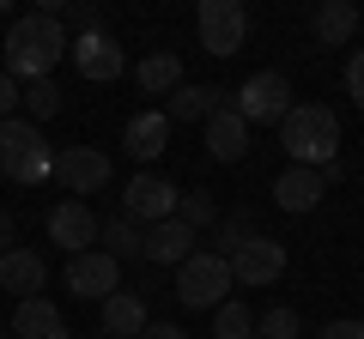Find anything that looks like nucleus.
Listing matches in <instances>:
<instances>
[{
    "label": "nucleus",
    "instance_id": "obj_31",
    "mask_svg": "<svg viewBox=\"0 0 364 339\" xmlns=\"http://www.w3.org/2000/svg\"><path fill=\"white\" fill-rule=\"evenodd\" d=\"M316 339H364V321H328Z\"/></svg>",
    "mask_w": 364,
    "mask_h": 339
},
{
    "label": "nucleus",
    "instance_id": "obj_4",
    "mask_svg": "<svg viewBox=\"0 0 364 339\" xmlns=\"http://www.w3.org/2000/svg\"><path fill=\"white\" fill-rule=\"evenodd\" d=\"M231 291H237L231 285V261L213 255V248H195V255L176 267V303L182 309H219Z\"/></svg>",
    "mask_w": 364,
    "mask_h": 339
},
{
    "label": "nucleus",
    "instance_id": "obj_6",
    "mask_svg": "<svg viewBox=\"0 0 364 339\" xmlns=\"http://www.w3.org/2000/svg\"><path fill=\"white\" fill-rule=\"evenodd\" d=\"M195 30H200V49H207V55L231 61V55L249 43V6H243V0H200Z\"/></svg>",
    "mask_w": 364,
    "mask_h": 339
},
{
    "label": "nucleus",
    "instance_id": "obj_5",
    "mask_svg": "<svg viewBox=\"0 0 364 339\" xmlns=\"http://www.w3.org/2000/svg\"><path fill=\"white\" fill-rule=\"evenodd\" d=\"M231 109L249 121V128H279V121L291 116V79L286 73H249L243 85H237V97H231Z\"/></svg>",
    "mask_w": 364,
    "mask_h": 339
},
{
    "label": "nucleus",
    "instance_id": "obj_11",
    "mask_svg": "<svg viewBox=\"0 0 364 339\" xmlns=\"http://www.w3.org/2000/svg\"><path fill=\"white\" fill-rule=\"evenodd\" d=\"M273 279H286V243H273V236L255 230V236L231 255V285L261 291V285H273Z\"/></svg>",
    "mask_w": 364,
    "mask_h": 339
},
{
    "label": "nucleus",
    "instance_id": "obj_25",
    "mask_svg": "<svg viewBox=\"0 0 364 339\" xmlns=\"http://www.w3.org/2000/svg\"><path fill=\"white\" fill-rule=\"evenodd\" d=\"M18 104H25V121H49V116H61V85L31 79V85H18Z\"/></svg>",
    "mask_w": 364,
    "mask_h": 339
},
{
    "label": "nucleus",
    "instance_id": "obj_14",
    "mask_svg": "<svg viewBox=\"0 0 364 339\" xmlns=\"http://www.w3.org/2000/svg\"><path fill=\"white\" fill-rule=\"evenodd\" d=\"M49 243H61L67 255H85V248L97 243V212H91L85 200H61V206L49 212Z\"/></svg>",
    "mask_w": 364,
    "mask_h": 339
},
{
    "label": "nucleus",
    "instance_id": "obj_13",
    "mask_svg": "<svg viewBox=\"0 0 364 339\" xmlns=\"http://www.w3.org/2000/svg\"><path fill=\"white\" fill-rule=\"evenodd\" d=\"M170 145V116L164 109H140V116H128V128H122V152L134 157V164H158Z\"/></svg>",
    "mask_w": 364,
    "mask_h": 339
},
{
    "label": "nucleus",
    "instance_id": "obj_30",
    "mask_svg": "<svg viewBox=\"0 0 364 339\" xmlns=\"http://www.w3.org/2000/svg\"><path fill=\"white\" fill-rule=\"evenodd\" d=\"M340 79H346V97H352V109H364V49L346 61V73H340Z\"/></svg>",
    "mask_w": 364,
    "mask_h": 339
},
{
    "label": "nucleus",
    "instance_id": "obj_22",
    "mask_svg": "<svg viewBox=\"0 0 364 339\" xmlns=\"http://www.w3.org/2000/svg\"><path fill=\"white\" fill-rule=\"evenodd\" d=\"M97 243H104L109 261H140V255H146V230L134 218H122V212H116V218H97Z\"/></svg>",
    "mask_w": 364,
    "mask_h": 339
},
{
    "label": "nucleus",
    "instance_id": "obj_19",
    "mask_svg": "<svg viewBox=\"0 0 364 339\" xmlns=\"http://www.w3.org/2000/svg\"><path fill=\"white\" fill-rule=\"evenodd\" d=\"M352 30H358V6H352V0H322L316 18H310V37L322 43V49H346Z\"/></svg>",
    "mask_w": 364,
    "mask_h": 339
},
{
    "label": "nucleus",
    "instance_id": "obj_27",
    "mask_svg": "<svg viewBox=\"0 0 364 339\" xmlns=\"http://www.w3.org/2000/svg\"><path fill=\"white\" fill-rule=\"evenodd\" d=\"M249 236H255V224H249V212H225L219 224H213V255H225V261H231L237 248L249 243Z\"/></svg>",
    "mask_w": 364,
    "mask_h": 339
},
{
    "label": "nucleus",
    "instance_id": "obj_9",
    "mask_svg": "<svg viewBox=\"0 0 364 339\" xmlns=\"http://www.w3.org/2000/svg\"><path fill=\"white\" fill-rule=\"evenodd\" d=\"M55 182L67 188V194H104L109 188V152L104 145H61L55 152Z\"/></svg>",
    "mask_w": 364,
    "mask_h": 339
},
{
    "label": "nucleus",
    "instance_id": "obj_3",
    "mask_svg": "<svg viewBox=\"0 0 364 339\" xmlns=\"http://www.w3.org/2000/svg\"><path fill=\"white\" fill-rule=\"evenodd\" d=\"M0 176L18 188H37L55 176V145L43 140L37 121L13 116V121H0Z\"/></svg>",
    "mask_w": 364,
    "mask_h": 339
},
{
    "label": "nucleus",
    "instance_id": "obj_36",
    "mask_svg": "<svg viewBox=\"0 0 364 339\" xmlns=\"http://www.w3.org/2000/svg\"><path fill=\"white\" fill-rule=\"evenodd\" d=\"M97 339H109V333H97Z\"/></svg>",
    "mask_w": 364,
    "mask_h": 339
},
{
    "label": "nucleus",
    "instance_id": "obj_7",
    "mask_svg": "<svg viewBox=\"0 0 364 339\" xmlns=\"http://www.w3.org/2000/svg\"><path fill=\"white\" fill-rule=\"evenodd\" d=\"M176 194H182V188L170 182V176L140 170V176H128V188H122V218H134L140 230H152V224L176 218Z\"/></svg>",
    "mask_w": 364,
    "mask_h": 339
},
{
    "label": "nucleus",
    "instance_id": "obj_12",
    "mask_svg": "<svg viewBox=\"0 0 364 339\" xmlns=\"http://www.w3.org/2000/svg\"><path fill=\"white\" fill-rule=\"evenodd\" d=\"M328 188H334V182H328L322 170H298V164H286L279 176H273V206H279V212H316Z\"/></svg>",
    "mask_w": 364,
    "mask_h": 339
},
{
    "label": "nucleus",
    "instance_id": "obj_15",
    "mask_svg": "<svg viewBox=\"0 0 364 339\" xmlns=\"http://www.w3.org/2000/svg\"><path fill=\"white\" fill-rule=\"evenodd\" d=\"M43 285H49V261L37 248H6L0 255V291H18V303H25V297H43Z\"/></svg>",
    "mask_w": 364,
    "mask_h": 339
},
{
    "label": "nucleus",
    "instance_id": "obj_34",
    "mask_svg": "<svg viewBox=\"0 0 364 339\" xmlns=\"http://www.w3.org/2000/svg\"><path fill=\"white\" fill-rule=\"evenodd\" d=\"M6 248H18V218L13 212H0V255H6Z\"/></svg>",
    "mask_w": 364,
    "mask_h": 339
},
{
    "label": "nucleus",
    "instance_id": "obj_23",
    "mask_svg": "<svg viewBox=\"0 0 364 339\" xmlns=\"http://www.w3.org/2000/svg\"><path fill=\"white\" fill-rule=\"evenodd\" d=\"M134 79H140V91H146V97H170V91L182 85V61H176L170 49H152L140 67H134Z\"/></svg>",
    "mask_w": 364,
    "mask_h": 339
},
{
    "label": "nucleus",
    "instance_id": "obj_1",
    "mask_svg": "<svg viewBox=\"0 0 364 339\" xmlns=\"http://www.w3.org/2000/svg\"><path fill=\"white\" fill-rule=\"evenodd\" d=\"M67 25L49 13H18L13 30H6V43H0V55H6V67L0 73L13 79V85H31V79H49L55 61L67 55Z\"/></svg>",
    "mask_w": 364,
    "mask_h": 339
},
{
    "label": "nucleus",
    "instance_id": "obj_18",
    "mask_svg": "<svg viewBox=\"0 0 364 339\" xmlns=\"http://www.w3.org/2000/svg\"><path fill=\"white\" fill-rule=\"evenodd\" d=\"M97 309H104V333H109V339H140L146 321H152L140 291H116V297H104Z\"/></svg>",
    "mask_w": 364,
    "mask_h": 339
},
{
    "label": "nucleus",
    "instance_id": "obj_26",
    "mask_svg": "<svg viewBox=\"0 0 364 339\" xmlns=\"http://www.w3.org/2000/svg\"><path fill=\"white\" fill-rule=\"evenodd\" d=\"M176 218L200 236V230H213V224H219V200L200 194V188H182V194H176Z\"/></svg>",
    "mask_w": 364,
    "mask_h": 339
},
{
    "label": "nucleus",
    "instance_id": "obj_8",
    "mask_svg": "<svg viewBox=\"0 0 364 339\" xmlns=\"http://www.w3.org/2000/svg\"><path fill=\"white\" fill-rule=\"evenodd\" d=\"M67 61H73L79 79H91V85H116L122 73H128V55H122V43L109 37V30H85V37L67 43Z\"/></svg>",
    "mask_w": 364,
    "mask_h": 339
},
{
    "label": "nucleus",
    "instance_id": "obj_29",
    "mask_svg": "<svg viewBox=\"0 0 364 339\" xmlns=\"http://www.w3.org/2000/svg\"><path fill=\"white\" fill-rule=\"evenodd\" d=\"M61 25H73L79 37H85V30H104V13H97V6H85V0H79V6H61Z\"/></svg>",
    "mask_w": 364,
    "mask_h": 339
},
{
    "label": "nucleus",
    "instance_id": "obj_17",
    "mask_svg": "<svg viewBox=\"0 0 364 339\" xmlns=\"http://www.w3.org/2000/svg\"><path fill=\"white\" fill-rule=\"evenodd\" d=\"M188 255H195V230H188L182 218H164V224L146 230V261L152 267H182Z\"/></svg>",
    "mask_w": 364,
    "mask_h": 339
},
{
    "label": "nucleus",
    "instance_id": "obj_32",
    "mask_svg": "<svg viewBox=\"0 0 364 339\" xmlns=\"http://www.w3.org/2000/svg\"><path fill=\"white\" fill-rule=\"evenodd\" d=\"M13 109H18V85L0 73V121H13Z\"/></svg>",
    "mask_w": 364,
    "mask_h": 339
},
{
    "label": "nucleus",
    "instance_id": "obj_10",
    "mask_svg": "<svg viewBox=\"0 0 364 339\" xmlns=\"http://www.w3.org/2000/svg\"><path fill=\"white\" fill-rule=\"evenodd\" d=\"M67 291L79 303H104L122 291V261H109L104 248H85V255H67Z\"/></svg>",
    "mask_w": 364,
    "mask_h": 339
},
{
    "label": "nucleus",
    "instance_id": "obj_35",
    "mask_svg": "<svg viewBox=\"0 0 364 339\" xmlns=\"http://www.w3.org/2000/svg\"><path fill=\"white\" fill-rule=\"evenodd\" d=\"M0 339H6V327H0Z\"/></svg>",
    "mask_w": 364,
    "mask_h": 339
},
{
    "label": "nucleus",
    "instance_id": "obj_21",
    "mask_svg": "<svg viewBox=\"0 0 364 339\" xmlns=\"http://www.w3.org/2000/svg\"><path fill=\"white\" fill-rule=\"evenodd\" d=\"M213 109H225V91H219V85H188V79H182L176 91H170L164 116H170V121H207Z\"/></svg>",
    "mask_w": 364,
    "mask_h": 339
},
{
    "label": "nucleus",
    "instance_id": "obj_33",
    "mask_svg": "<svg viewBox=\"0 0 364 339\" xmlns=\"http://www.w3.org/2000/svg\"><path fill=\"white\" fill-rule=\"evenodd\" d=\"M140 339H188V333H182L176 321H146V333H140Z\"/></svg>",
    "mask_w": 364,
    "mask_h": 339
},
{
    "label": "nucleus",
    "instance_id": "obj_16",
    "mask_svg": "<svg viewBox=\"0 0 364 339\" xmlns=\"http://www.w3.org/2000/svg\"><path fill=\"white\" fill-rule=\"evenodd\" d=\"M200 133H207V152L219 157V164H237V157L249 152V133H255V128H249V121L225 104V109H213V116L200 121Z\"/></svg>",
    "mask_w": 364,
    "mask_h": 339
},
{
    "label": "nucleus",
    "instance_id": "obj_28",
    "mask_svg": "<svg viewBox=\"0 0 364 339\" xmlns=\"http://www.w3.org/2000/svg\"><path fill=\"white\" fill-rule=\"evenodd\" d=\"M298 333H304V321L291 303H273V309L255 315V339H298Z\"/></svg>",
    "mask_w": 364,
    "mask_h": 339
},
{
    "label": "nucleus",
    "instance_id": "obj_2",
    "mask_svg": "<svg viewBox=\"0 0 364 339\" xmlns=\"http://www.w3.org/2000/svg\"><path fill=\"white\" fill-rule=\"evenodd\" d=\"M279 145L298 170H328L340 152V116L328 104H291V116L279 121Z\"/></svg>",
    "mask_w": 364,
    "mask_h": 339
},
{
    "label": "nucleus",
    "instance_id": "obj_20",
    "mask_svg": "<svg viewBox=\"0 0 364 339\" xmlns=\"http://www.w3.org/2000/svg\"><path fill=\"white\" fill-rule=\"evenodd\" d=\"M13 333L18 339H73L67 333V321H61V309H55L49 297H25L13 309Z\"/></svg>",
    "mask_w": 364,
    "mask_h": 339
},
{
    "label": "nucleus",
    "instance_id": "obj_24",
    "mask_svg": "<svg viewBox=\"0 0 364 339\" xmlns=\"http://www.w3.org/2000/svg\"><path fill=\"white\" fill-rule=\"evenodd\" d=\"M213 339H255V309L237 297H225L219 309H213Z\"/></svg>",
    "mask_w": 364,
    "mask_h": 339
}]
</instances>
